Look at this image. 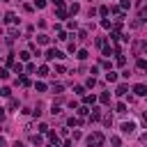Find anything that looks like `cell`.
I'll return each mask as SVG.
<instances>
[{
    "mask_svg": "<svg viewBox=\"0 0 147 147\" xmlns=\"http://www.w3.org/2000/svg\"><path fill=\"white\" fill-rule=\"evenodd\" d=\"M103 140H106V138H103V133L94 131V133H90V136H87V140H85V142H87V147H101V145H103Z\"/></svg>",
    "mask_w": 147,
    "mask_h": 147,
    "instance_id": "1",
    "label": "cell"
},
{
    "mask_svg": "<svg viewBox=\"0 0 147 147\" xmlns=\"http://www.w3.org/2000/svg\"><path fill=\"white\" fill-rule=\"evenodd\" d=\"M145 51H147V41H142V39H136V41H133V53H136V55H142Z\"/></svg>",
    "mask_w": 147,
    "mask_h": 147,
    "instance_id": "2",
    "label": "cell"
},
{
    "mask_svg": "<svg viewBox=\"0 0 147 147\" xmlns=\"http://www.w3.org/2000/svg\"><path fill=\"white\" fill-rule=\"evenodd\" d=\"M46 60H64V53L57 48H48L46 51Z\"/></svg>",
    "mask_w": 147,
    "mask_h": 147,
    "instance_id": "3",
    "label": "cell"
},
{
    "mask_svg": "<svg viewBox=\"0 0 147 147\" xmlns=\"http://www.w3.org/2000/svg\"><path fill=\"white\" fill-rule=\"evenodd\" d=\"M133 94H136V96H147V85L136 83V85H133Z\"/></svg>",
    "mask_w": 147,
    "mask_h": 147,
    "instance_id": "4",
    "label": "cell"
},
{
    "mask_svg": "<svg viewBox=\"0 0 147 147\" xmlns=\"http://www.w3.org/2000/svg\"><path fill=\"white\" fill-rule=\"evenodd\" d=\"M87 119H90V124H92V122H99V119H101V110L92 106V108H90V117H87Z\"/></svg>",
    "mask_w": 147,
    "mask_h": 147,
    "instance_id": "5",
    "label": "cell"
},
{
    "mask_svg": "<svg viewBox=\"0 0 147 147\" xmlns=\"http://www.w3.org/2000/svg\"><path fill=\"white\" fill-rule=\"evenodd\" d=\"M5 23H7V25H14V23H18L16 14H14V11H7V14H5Z\"/></svg>",
    "mask_w": 147,
    "mask_h": 147,
    "instance_id": "6",
    "label": "cell"
},
{
    "mask_svg": "<svg viewBox=\"0 0 147 147\" xmlns=\"http://www.w3.org/2000/svg\"><path fill=\"white\" fill-rule=\"evenodd\" d=\"M133 131H136L133 122H122V133H133Z\"/></svg>",
    "mask_w": 147,
    "mask_h": 147,
    "instance_id": "7",
    "label": "cell"
},
{
    "mask_svg": "<svg viewBox=\"0 0 147 147\" xmlns=\"http://www.w3.org/2000/svg\"><path fill=\"white\" fill-rule=\"evenodd\" d=\"M48 140H51V145H55V147H62V145H60V136H55L53 131H48Z\"/></svg>",
    "mask_w": 147,
    "mask_h": 147,
    "instance_id": "8",
    "label": "cell"
},
{
    "mask_svg": "<svg viewBox=\"0 0 147 147\" xmlns=\"http://www.w3.org/2000/svg\"><path fill=\"white\" fill-rule=\"evenodd\" d=\"M48 74H51V71H48V67H46V64H41V67L37 69V76H39V78H46Z\"/></svg>",
    "mask_w": 147,
    "mask_h": 147,
    "instance_id": "9",
    "label": "cell"
},
{
    "mask_svg": "<svg viewBox=\"0 0 147 147\" xmlns=\"http://www.w3.org/2000/svg\"><path fill=\"white\" fill-rule=\"evenodd\" d=\"M94 101H96L94 94H85V96H83V103H85V106H94Z\"/></svg>",
    "mask_w": 147,
    "mask_h": 147,
    "instance_id": "10",
    "label": "cell"
},
{
    "mask_svg": "<svg viewBox=\"0 0 147 147\" xmlns=\"http://www.w3.org/2000/svg\"><path fill=\"white\" fill-rule=\"evenodd\" d=\"M136 69H140V71H147V60L138 57V60H136Z\"/></svg>",
    "mask_w": 147,
    "mask_h": 147,
    "instance_id": "11",
    "label": "cell"
},
{
    "mask_svg": "<svg viewBox=\"0 0 147 147\" xmlns=\"http://www.w3.org/2000/svg\"><path fill=\"white\" fill-rule=\"evenodd\" d=\"M67 124H69V126H80V124H83V119H80V117H69V119H67Z\"/></svg>",
    "mask_w": 147,
    "mask_h": 147,
    "instance_id": "12",
    "label": "cell"
},
{
    "mask_svg": "<svg viewBox=\"0 0 147 147\" xmlns=\"http://www.w3.org/2000/svg\"><path fill=\"white\" fill-rule=\"evenodd\" d=\"M106 80L108 83H117V71H108L106 74Z\"/></svg>",
    "mask_w": 147,
    "mask_h": 147,
    "instance_id": "13",
    "label": "cell"
},
{
    "mask_svg": "<svg viewBox=\"0 0 147 147\" xmlns=\"http://www.w3.org/2000/svg\"><path fill=\"white\" fill-rule=\"evenodd\" d=\"M126 92H129V87H126V85H117V90H115V94H117V96H124Z\"/></svg>",
    "mask_w": 147,
    "mask_h": 147,
    "instance_id": "14",
    "label": "cell"
},
{
    "mask_svg": "<svg viewBox=\"0 0 147 147\" xmlns=\"http://www.w3.org/2000/svg\"><path fill=\"white\" fill-rule=\"evenodd\" d=\"M99 101L101 103H110V92H101L99 94Z\"/></svg>",
    "mask_w": 147,
    "mask_h": 147,
    "instance_id": "15",
    "label": "cell"
},
{
    "mask_svg": "<svg viewBox=\"0 0 147 147\" xmlns=\"http://www.w3.org/2000/svg\"><path fill=\"white\" fill-rule=\"evenodd\" d=\"M87 115H90V108H87V106H80V108H78V117L83 119V117H87Z\"/></svg>",
    "mask_w": 147,
    "mask_h": 147,
    "instance_id": "16",
    "label": "cell"
},
{
    "mask_svg": "<svg viewBox=\"0 0 147 147\" xmlns=\"http://www.w3.org/2000/svg\"><path fill=\"white\" fill-rule=\"evenodd\" d=\"M78 11H80V5H78V2H71V7H69V14L74 16V14H78Z\"/></svg>",
    "mask_w": 147,
    "mask_h": 147,
    "instance_id": "17",
    "label": "cell"
},
{
    "mask_svg": "<svg viewBox=\"0 0 147 147\" xmlns=\"http://www.w3.org/2000/svg\"><path fill=\"white\" fill-rule=\"evenodd\" d=\"M67 14H69V11H67L64 7H57V11H55V16H57V18H67Z\"/></svg>",
    "mask_w": 147,
    "mask_h": 147,
    "instance_id": "18",
    "label": "cell"
},
{
    "mask_svg": "<svg viewBox=\"0 0 147 147\" xmlns=\"http://www.w3.org/2000/svg\"><path fill=\"white\" fill-rule=\"evenodd\" d=\"M101 53H103V55H106V57H110V55H113V53H115V48H110V46H108V44H106V46H103V48H101Z\"/></svg>",
    "mask_w": 147,
    "mask_h": 147,
    "instance_id": "19",
    "label": "cell"
},
{
    "mask_svg": "<svg viewBox=\"0 0 147 147\" xmlns=\"http://www.w3.org/2000/svg\"><path fill=\"white\" fill-rule=\"evenodd\" d=\"M16 83H18V85H23V87H30V78H28V76H21Z\"/></svg>",
    "mask_w": 147,
    "mask_h": 147,
    "instance_id": "20",
    "label": "cell"
},
{
    "mask_svg": "<svg viewBox=\"0 0 147 147\" xmlns=\"http://www.w3.org/2000/svg\"><path fill=\"white\" fill-rule=\"evenodd\" d=\"M101 119H103V124H106V126H110V124H113V115H110V113L101 115Z\"/></svg>",
    "mask_w": 147,
    "mask_h": 147,
    "instance_id": "21",
    "label": "cell"
},
{
    "mask_svg": "<svg viewBox=\"0 0 147 147\" xmlns=\"http://www.w3.org/2000/svg\"><path fill=\"white\" fill-rule=\"evenodd\" d=\"M48 41H51L48 34H39V37H37V44H48Z\"/></svg>",
    "mask_w": 147,
    "mask_h": 147,
    "instance_id": "22",
    "label": "cell"
},
{
    "mask_svg": "<svg viewBox=\"0 0 147 147\" xmlns=\"http://www.w3.org/2000/svg\"><path fill=\"white\" fill-rule=\"evenodd\" d=\"M87 55H90V53H87L85 48H80V51L76 53V57H78V60H87Z\"/></svg>",
    "mask_w": 147,
    "mask_h": 147,
    "instance_id": "23",
    "label": "cell"
},
{
    "mask_svg": "<svg viewBox=\"0 0 147 147\" xmlns=\"http://www.w3.org/2000/svg\"><path fill=\"white\" fill-rule=\"evenodd\" d=\"M115 62H117V67H124V64H126V57H124V55L119 53V55L115 57Z\"/></svg>",
    "mask_w": 147,
    "mask_h": 147,
    "instance_id": "24",
    "label": "cell"
},
{
    "mask_svg": "<svg viewBox=\"0 0 147 147\" xmlns=\"http://www.w3.org/2000/svg\"><path fill=\"white\" fill-rule=\"evenodd\" d=\"M115 110H117L119 115H124V113H126V103H122V101H119V103L115 106Z\"/></svg>",
    "mask_w": 147,
    "mask_h": 147,
    "instance_id": "25",
    "label": "cell"
},
{
    "mask_svg": "<svg viewBox=\"0 0 147 147\" xmlns=\"http://www.w3.org/2000/svg\"><path fill=\"white\" fill-rule=\"evenodd\" d=\"M30 140H32V145H37V147H39V145H44V138H41V136H32Z\"/></svg>",
    "mask_w": 147,
    "mask_h": 147,
    "instance_id": "26",
    "label": "cell"
},
{
    "mask_svg": "<svg viewBox=\"0 0 147 147\" xmlns=\"http://www.w3.org/2000/svg\"><path fill=\"white\" fill-rule=\"evenodd\" d=\"M101 28H103V30H110V28H113V23H110L108 18H101Z\"/></svg>",
    "mask_w": 147,
    "mask_h": 147,
    "instance_id": "27",
    "label": "cell"
},
{
    "mask_svg": "<svg viewBox=\"0 0 147 147\" xmlns=\"http://www.w3.org/2000/svg\"><path fill=\"white\" fill-rule=\"evenodd\" d=\"M74 92H76L78 96H85V87H83V85H76V87H74Z\"/></svg>",
    "mask_w": 147,
    "mask_h": 147,
    "instance_id": "28",
    "label": "cell"
},
{
    "mask_svg": "<svg viewBox=\"0 0 147 147\" xmlns=\"http://www.w3.org/2000/svg\"><path fill=\"white\" fill-rule=\"evenodd\" d=\"M110 145H113V147H119V145H122L119 136H113V138H110Z\"/></svg>",
    "mask_w": 147,
    "mask_h": 147,
    "instance_id": "29",
    "label": "cell"
},
{
    "mask_svg": "<svg viewBox=\"0 0 147 147\" xmlns=\"http://www.w3.org/2000/svg\"><path fill=\"white\" fill-rule=\"evenodd\" d=\"M129 7H131V0H122V2H119V9H122V11H126Z\"/></svg>",
    "mask_w": 147,
    "mask_h": 147,
    "instance_id": "30",
    "label": "cell"
},
{
    "mask_svg": "<svg viewBox=\"0 0 147 147\" xmlns=\"http://www.w3.org/2000/svg\"><path fill=\"white\" fill-rule=\"evenodd\" d=\"M0 78H2V80L9 78V69H7V67H0Z\"/></svg>",
    "mask_w": 147,
    "mask_h": 147,
    "instance_id": "31",
    "label": "cell"
},
{
    "mask_svg": "<svg viewBox=\"0 0 147 147\" xmlns=\"http://www.w3.org/2000/svg\"><path fill=\"white\" fill-rule=\"evenodd\" d=\"M57 39H60V41H67V39H69V34H67L64 30H60V32H57Z\"/></svg>",
    "mask_w": 147,
    "mask_h": 147,
    "instance_id": "32",
    "label": "cell"
},
{
    "mask_svg": "<svg viewBox=\"0 0 147 147\" xmlns=\"http://www.w3.org/2000/svg\"><path fill=\"white\" fill-rule=\"evenodd\" d=\"M87 39V30H78V41H85Z\"/></svg>",
    "mask_w": 147,
    "mask_h": 147,
    "instance_id": "33",
    "label": "cell"
},
{
    "mask_svg": "<svg viewBox=\"0 0 147 147\" xmlns=\"http://www.w3.org/2000/svg\"><path fill=\"white\" fill-rule=\"evenodd\" d=\"M5 64H7V67H14V64H16V62H14V55H7V57H5Z\"/></svg>",
    "mask_w": 147,
    "mask_h": 147,
    "instance_id": "34",
    "label": "cell"
},
{
    "mask_svg": "<svg viewBox=\"0 0 147 147\" xmlns=\"http://www.w3.org/2000/svg\"><path fill=\"white\" fill-rule=\"evenodd\" d=\"M11 69H14V74H23V64H21V62H16Z\"/></svg>",
    "mask_w": 147,
    "mask_h": 147,
    "instance_id": "35",
    "label": "cell"
},
{
    "mask_svg": "<svg viewBox=\"0 0 147 147\" xmlns=\"http://www.w3.org/2000/svg\"><path fill=\"white\" fill-rule=\"evenodd\" d=\"M32 2H34L37 9H44V7H46V0H32Z\"/></svg>",
    "mask_w": 147,
    "mask_h": 147,
    "instance_id": "36",
    "label": "cell"
},
{
    "mask_svg": "<svg viewBox=\"0 0 147 147\" xmlns=\"http://www.w3.org/2000/svg\"><path fill=\"white\" fill-rule=\"evenodd\" d=\"M99 14H101V16H108V14H110V7H106V5H103V7L99 9Z\"/></svg>",
    "mask_w": 147,
    "mask_h": 147,
    "instance_id": "37",
    "label": "cell"
},
{
    "mask_svg": "<svg viewBox=\"0 0 147 147\" xmlns=\"http://www.w3.org/2000/svg\"><path fill=\"white\" fill-rule=\"evenodd\" d=\"M18 57H21L23 62H28V60H30V53H28V51H23V53H18Z\"/></svg>",
    "mask_w": 147,
    "mask_h": 147,
    "instance_id": "38",
    "label": "cell"
},
{
    "mask_svg": "<svg viewBox=\"0 0 147 147\" xmlns=\"http://www.w3.org/2000/svg\"><path fill=\"white\" fill-rule=\"evenodd\" d=\"M85 85H87V87H94V85H96V78H94V76H90V78H87V83H85Z\"/></svg>",
    "mask_w": 147,
    "mask_h": 147,
    "instance_id": "39",
    "label": "cell"
},
{
    "mask_svg": "<svg viewBox=\"0 0 147 147\" xmlns=\"http://www.w3.org/2000/svg\"><path fill=\"white\" fill-rule=\"evenodd\" d=\"M145 16H147V7H145V5H140V16H138V18H142V21H145Z\"/></svg>",
    "mask_w": 147,
    "mask_h": 147,
    "instance_id": "40",
    "label": "cell"
},
{
    "mask_svg": "<svg viewBox=\"0 0 147 147\" xmlns=\"http://www.w3.org/2000/svg\"><path fill=\"white\" fill-rule=\"evenodd\" d=\"M62 90H64V87H62L60 83H57V85H53V92H55V94H62Z\"/></svg>",
    "mask_w": 147,
    "mask_h": 147,
    "instance_id": "41",
    "label": "cell"
},
{
    "mask_svg": "<svg viewBox=\"0 0 147 147\" xmlns=\"http://www.w3.org/2000/svg\"><path fill=\"white\" fill-rule=\"evenodd\" d=\"M0 94H2V96H11V90H9V87H2Z\"/></svg>",
    "mask_w": 147,
    "mask_h": 147,
    "instance_id": "42",
    "label": "cell"
},
{
    "mask_svg": "<svg viewBox=\"0 0 147 147\" xmlns=\"http://www.w3.org/2000/svg\"><path fill=\"white\" fill-rule=\"evenodd\" d=\"M140 25H142V18H136V21L131 23V28H140Z\"/></svg>",
    "mask_w": 147,
    "mask_h": 147,
    "instance_id": "43",
    "label": "cell"
},
{
    "mask_svg": "<svg viewBox=\"0 0 147 147\" xmlns=\"http://www.w3.org/2000/svg\"><path fill=\"white\" fill-rule=\"evenodd\" d=\"M67 28H69V30H76V28H78V23H76V21H69V23H67Z\"/></svg>",
    "mask_w": 147,
    "mask_h": 147,
    "instance_id": "44",
    "label": "cell"
},
{
    "mask_svg": "<svg viewBox=\"0 0 147 147\" xmlns=\"http://www.w3.org/2000/svg\"><path fill=\"white\" fill-rule=\"evenodd\" d=\"M25 71H28V74H32V71H37V67H34V64H32V62H30V64H28V67H25Z\"/></svg>",
    "mask_w": 147,
    "mask_h": 147,
    "instance_id": "45",
    "label": "cell"
},
{
    "mask_svg": "<svg viewBox=\"0 0 147 147\" xmlns=\"http://www.w3.org/2000/svg\"><path fill=\"white\" fill-rule=\"evenodd\" d=\"M34 87H37V92H46V85H44V83H37Z\"/></svg>",
    "mask_w": 147,
    "mask_h": 147,
    "instance_id": "46",
    "label": "cell"
},
{
    "mask_svg": "<svg viewBox=\"0 0 147 147\" xmlns=\"http://www.w3.org/2000/svg\"><path fill=\"white\" fill-rule=\"evenodd\" d=\"M9 108H11V110H14V108H18V101H16V99H11V101H9Z\"/></svg>",
    "mask_w": 147,
    "mask_h": 147,
    "instance_id": "47",
    "label": "cell"
},
{
    "mask_svg": "<svg viewBox=\"0 0 147 147\" xmlns=\"http://www.w3.org/2000/svg\"><path fill=\"white\" fill-rule=\"evenodd\" d=\"M140 122H142V126H147V113H142V117H140Z\"/></svg>",
    "mask_w": 147,
    "mask_h": 147,
    "instance_id": "48",
    "label": "cell"
},
{
    "mask_svg": "<svg viewBox=\"0 0 147 147\" xmlns=\"http://www.w3.org/2000/svg\"><path fill=\"white\" fill-rule=\"evenodd\" d=\"M51 2H53L55 7H62V0H51Z\"/></svg>",
    "mask_w": 147,
    "mask_h": 147,
    "instance_id": "49",
    "label": "cell"
},
{
    "mask_svg": "<svg viewBox=\"0 0 147 147\" xmlns=\"http://www.w3.org/2000/svg\"><path fill=\"white\" fill-rule=\"evenodd\" d=\"M62 147H71V140H64V142H62Z\"/></svg>",
    "mask_w": 147,
    "mask_h": 147,
    "instance_id": "50",
    "label": "cell"
},
{
    "mask_svg": "<svg viewBox=\"0 0 147 147\" xmlns=\"http://www.w3.org/2000/svg\"><path fill=\"white\" fill-rule=\"evenodd\" d=\"M5 119V108H0V122Z\"/></svg>",
    "mask_w": 147,
    "mask_h": 147,
    "instance_id": "51",
    "label": "cell"
},
{
    "mask_svg": "<svg viewBox=\"0 0 147 147\" xmlns=\"http://www.w3.org/2000/svg\"><path fill=\"white\" fill-rule=\"evenodd\" d=\"M5 145H7V142H5V138L0 136V147H5Z\"/></svg>",
    "mask_w": 147,
    "mask_h": 147,
    "instance_id": "52",
    "label": "cell"
},
{
    "mask_svg": "<svg viewBox=\"0 0 147 147\" xmlns=\"http://www.w3.org/2000/svg\"><path fill=\"white\" fill-rule=\"evenodd\" d=\"M16 2H23V0H16Z\"/></svg>",
    "mask_w": 147,
    "mask_h": 147,
    "instance_id": "53",
    "label": "cell"
},
{
    "mask_svg": "<svg viewBox=\"0 0 147 147\" xmlns=\"http://www.w3.org/2000/svg\"><path fill=\"white\" fill-rule=\"evenodd\" d=\"M0 2H5V0H0Z\"/></svg>",
    "mask_w": 147,
    "mask_h": 147,
    "instance_id": "54",
    "label": "cell"
},
{
    "mask_svg": "<svg viewBox=\"0 0 147 147\" xmlns=\"http://www.w3.org/2000/svg\"><path fill=\"white\" fill-rule=\"evenodd\" d=\"M21 147H25V145H21Z\"/></svg>",
    "mask_w": 147,
    "mask_h": 147,
    "instance_id": "55",
    "label": "cell"
}]
</instances>
